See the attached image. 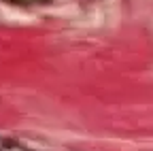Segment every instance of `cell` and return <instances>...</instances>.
<instances>
[{
  "label": "cell",
  "mask_w": 153,
  "mask_h": 151,
  "mask_svg": "<svg viewBox=\"0 0 153 151\" xmlns=\"http://www.w3.org/2000/svg\"><path fill=\"white\" fill-rule=\"evenodd\" d=\"M0 151H30L26 145L17 143L13 138H7V136H0Z\"/></svg>",
  "instance_id": "obj_1"
}]
</instances>
